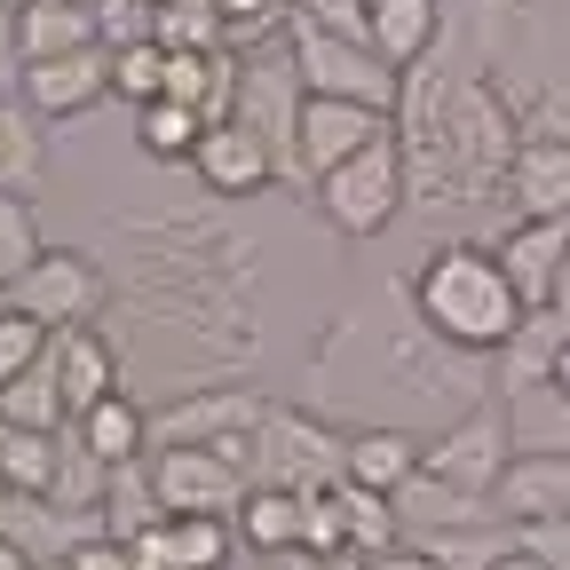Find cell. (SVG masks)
Instances as JSON below:
<instances>
[{"instance_id":"cell-1","label":"cell","mask_w":570,"mask_h":570,"mask_svg":"<svg viewBox=\"0 0 570 570\" xmlns=\"http://www.w3.org/2000/svg\"><path fill=\"white\" fill-rule=\"evenodd\" d=\"M412 317H420L428 341H444L460 356H499V348L523 333L531 309H523L515 277L499 269L491 246L452 238V246H436V254L412 269Z\"/></svg>"},{"instance_id":"cell-2","label":"cell","mask_w":570,"mask_h":570,"mask_svg":"<svg viewBox=\"0 0 570 570\" xmlns=\"http://www.w3.org/2000/svg\"><path fill=\"white\" fill-rule=\"evenodd\" d=\"M254 483L277 491H341L348 483V436L309 404H269L254 428Z\"/></svg>"},{"instance_id":"cell-3","label":"cell","mask_w":570,"mask_h":570,"mask_svg":"<svg viewBox=\"0 0 570 570\" xmlns=\"http://www.w3.org/2000/svg\"><path fill=\"white\" fill-rule=\"evenodd\" d=\"M309 198H317V214H325V230H341V238H381L396 214H404V198H412V159H404V142L389 135V142H373V151L341 159Z\"/></svg>"},{"instance_id":"cell-4","label":"cell","mask_w":570,"mask_h":570,"mask_svg":"<svg viewBox=\"0 0 570 570\" xmlns=\"http://www.w3.org/2000/svg\"><path fill=\"white\" fill-rule=\"evenodd\" d=\"M285 32H294V63H302L309 96H348V104H373V111L404 104V71L373 40H341V32H317V24H285Z\"/></svg>"},{"instance_id":"cell-5","label":"cell","mask_w":570,"mask_h":570,"mask_svg":"<svg viewBox=\"0 0 570 570\" xmlns=\"http://www.w3.org/2000/svg\"><path fill=\"white\" fill-rule=\"evenodd\" d=\"M9 302L24 317H40L48 333H71V325H96L111 309V269L80 246H48L17 285H9Z\"/></svg>"},{"instance_id":"cell-6","label":"cell","mask_w":570,"mask_h":570,"mask_svg":"<svg viewBox=\"0 0 570 570\" xmlns=\"http://www.w3.org/2000/svg\"><path fill=\"white\" fill-rule=\"evenodd\" d=\"M269 396L254 389H190L183 404L151 412V452L159 444H206V452H230L246 475H254V428H262Z\"/></svg>"},{"instance_id":"cell-7","label":"cell","mask_w":570,"mask_h":570,"mask_svg":"<svg viewBox=\"0 0 570 570\" xmlns=\"http://www.w3.org/2000/svg\"><path fill=\"white\" fill-rule=\"evenodd\" d=\"M396 135V111H373V104H348V96H302V127H294V183L317 190L341 159L373 151V142Z\"/></svg>"},{"instance_id":"cell-8","label":"cell","mask_w":570,"mask_h":570,"mask_svg":"<svg viewBox=\"0 0 570 570\" xmlns=\"http://www.w3.org/2000/svg\"><path fill=\"white\" fill-rule=\"evenodd\" d=\"M523 444H515V420H508V404H468L452 428H444V436L436 444H428V475H444V483H460V491H483L491 499V483L499 475H508V460H515Z\"/></svg>"},{"instance_id":"cell-9","label":"cell","mask_w":570,"mask_h":570,"mask_svg":"<svg viewBox=\"0 0 570 570\" xmlns=\"http://www.w3.org/2000/svg\"><path fill=\"white\" fill-rule=\"evenodd\" d=\"M151 491L167 515H238V499L254 491V475L230 452H206V444H159L151 452Z\"/></svg>"},{"instance_id":"cell-10","label":"cell","mask_w":570,"mask_h":570,"mask_svg":"<svg viewBox=\"0 0 570 570\" xmlns=\"http://www.w3.org/2000/svg\"><path fill=\"white\" fill-rule=\"evenodd\" d=\"M302 63H294V48H254L246 63H238V111L230 119H246L269 151H277V167H285V183H294V127H302Z\"/></svg>"},{"instance_id":"cell-11","label":"cell","mask_w":570,"mask_h":570,"mask_svg":"<svg viewBox=\"0 0 570 570\" xmlns=\"http://www.w3.org/2000/svg\"><path fill=\"white\" fill-rule=\"evenodd\" d=\"M17 96H24V104H32V111H40L48 127H63V119H80V111L111 104V48L96 40V48H71V56L24 63Z\"/></svg>"},{"instance_id":"cell-12","label":"cell","mask_w":570,"mask_h":570,"mask_svg":"<svg viewBox=\"0 0 570 570\" xmlns=\"http://www.w3.org/2000/svg\"><path fill=\"white\" fill-rule=\"evenodd\" d=\"M0 539H17L40 562H71L80 547H96L111 531H104V515H80V508H63L48 491H0Z\"/></svg>"},{"instance_id":"cell-13","label":"cell","mask_w":570,"mask_h":570,"mask_svg":"<svg viewBox=\"0 0 570 570\" xmlns=\"http://www.w3.org/2000/svg\"><path fill=\"white\" fill-rule=\"evenodd\" d=\"M190 175L206 183V198H262L285 167H277V151L246 119H214L206 142H198V159H190Z\"/></svg>"},{"instance_id":"cell-14","label":"cell","mask_w":570,"mask_h":570,"mask_svg":"<svg viewBox=\"0 0 570 570\" xmlns=\"http://www.w3.org/2000/svg\"><path fill=\"white\" fill-rule=\"evenodd\" d=\"M499 190H508L515 223H570V135H523Z\"/></svg>"},{"instance_id":"cell-15","label":"cell","mask_w":570,"mask_h":570,"mask_svg":"<svg viewBox=\"0 0 570 570\" xmlns=\"http://www.w3.org/2000/svg\"><path fill=\"white\" fill-rule=\"evenodd\" d=\"M151 570H230L238 562V523L230 515H159L142 539H127Z\"/></svg>"},{"instance_id":"cell-16","label":"cell","mask_w":570,"mask_h":570,"mask_svg":"<svg viewBox=\"0 0 570 570\" xmlns=\"http://www.w3.org/2000/svg\"><path fill=\"white\" fill-rule=\"evenodd\" d=\"M396 515H404V539H460V531H483V523H499V508L483 491H460V483H444V475H404V491H396Z\"/></svg>"},{"instance_id":"cell-17","label":"cell","mask_w":570,"mask_h":570,"mask_svg":"<svg viewBox=\"0 0 570 570\" xmlns=\"http://www.w3.org/2000/svg\"><path fill=\"white\" fill-rule=\"evenodd\" d=\"M499 523H554L570 515V452H515L508 475L491 483Z\"/></svg>"},{"instance_id":"cell-18","label":"cell","mask_w":570,"mask_h":570,"mask_svg":"<svg viewBox=\"0 0 570 570\" xmlns=\"http://www.w3.org/2000/svg\"><path fill=\"white\" fill-rule=\"evenodd\" d=\"M238 547L246 554H269V562H285V554H302V539H309V491H277V483H254L246 499H238Z\"/></svg>"},{"instance_id":"cell-19","label":"cell","mask_w":570,"mask_h":570,"mask_svg":"<svg viewBox=\"0 0 570 570\" xmlns=\"http://www.w3.org/2000/svg\"><path fill=\"white\" fill-rule=\"evenodd\" d=\"M491 254H499V269L515 277L523 309H547V302H554V277H562V262H570V223H515Z\"/></svg>"},{"instance_id":"cell-20","label":"cell","mask_w":570,"mask_h":570,"mask_svg":"<svg viewBox=\"0 0 570 570\" xmlns=\"http://www.w3.org/2000/svg\"><path fill=\"white\" fill-rule=\"evenodd\" d=\"M56 381H63L71 420H80L88 404H104V396H119V348H111V333H104V325L56 333Z\"/></svg>"},{"instance_id":"cell-21","label":"cell","mask_w":570,"mask_h":570,"mask_svg":"<svg viewBox=\"0 0 570 570\" xmlns=\"http://www.w3.org/2000/svg\"><path fill=\"white\" fill-rule=\"evenodd\" d=\"M365 24L396 71H420L444 40V0H365Z\"/></svg>"},{"instance_id":"cell-22","label":"cell","mask_w":570,"mask_h":570,"mask_svg":"<svg viewBox=\"0 0 570 570\" xmlns=\"http://www.w3.org/2000/svg\"><path fill=\"white\" fill-rule=\"evenodd\" d=\"M96 40H104L96 0H24V9H17V56H24V63L71 56V48H96Z\"/></svg>"},{"instance_id":"cell-23","label":"cell","mask_w":570,"mask_h":570,"mask_svg":"<svg viewBox=\"0 0 570 570\" xmlns=\"http://www.w3.org/2000/svg\"><path fill=\"white\" fill-rule=\"evenodd\" d=\"M71 428H80V444H88L104 468H135V460H151V412H142L135 396H104V404H88Z\"/></svg>"},{"instance_id":"cell-24","label":"cell","mask_w":570,"mask_h":570,"mask_svg":"<svg viewBox=\"0 0 570 570\" xmlns=\"http://www.w3.org/2000/svg\"><path fill=\"white\" fill-rule=\"evenodd\" d=\"M428 444L412 436V428H356L348 436V483H365V491H404V475H420Z\"/></svg>"},{"instance_id":"cell-25","label":"cell","mask_w":570,"mask_h":570,"mask_svg":"<svg viewBox=\"0 0 570 570\" xmlns=\"http://www.w3.org/2000/svg\"><path fill=\"white\" fill-rule=\"evenodd\" d=\"M206 127H214L206 111L159 96V104H142V111H135V151L151 159V167H190V159H198V142H206Z\"/></svg>"},{"instance_id":"cell-26","label":"cell","mask_w":570,"mask_h":570,"mask_svg":"<svg viewBox=\"0 0 570 570\" xmlns=\"http://www.w3.org/2000/svg\"><path fill=\"white\" fill-rule=\"evenodd\" d=\"M40 111L24 96H0V190H24L40 198V175H48V142H40Z\"/></svg>"},{"instance_id":"cell-27","label":"cell","mask_w":570,"mask_h":570,"mask_svg":"<svg viewBox=\"0 0 570 570\" xmlns=\"http://www.w3.org/2000/svg\"><path fill=\"white\" fill-rule=\"evenodd\" d=\"M63 475V428H9L0 420V483L9 491H56Z\"/></svg>"},{"instance_id":"cell-28","label":"cell","mask_w":570,"mask_h":570,"mask_svg":"<svg viewBox=\"0 0 570 570\" xmlns=\"http://www.w3.org/2000/svg\"><path fill=\"white\" fill-rule=\"evenodd\" d=\"M0 420L9 428H48V436L71 428V404H63V381H56V341H48V356L32 373H17L9 389H0Z\"/></svg>"},{"instance_id":"cell-29","label":"cell","mask_w":570,"mask_h":570,"mask_svg":"<svg viewBox=\"0 0 570 570\" xmlns=\"http://www.w3.org/2000/svg\"><path fill=\"white\" fill-rule=\"evenodd\" d=\"M333 499H341V539H348V554H389V547L404 539V515H396V499H389V491L341 483Z\"/></svg>"},{"instance_id":"cell-30","label":"cell","mask_w":570,"mask_h":570,"mask_svg":"<svg viewBox=\"0 0 570 570\" xmlns=\"http://www.w3.org/2000/svg\"><path fill=\"white\" fill-rule=\"evenodd\" d=\"M40 254H48V238H40V198L0 190V302H9V285H17Z\"/></svg>"},{"instance_id":"cell-31","label":"cell","mask_w":570,"mask_h":570,"mask_svg":"<svg viewBox=\"0 0 570 570\" xmlns=\"http://www.w3.org/2000/svg\"><path fill=\"white\" fill-rule=\"evenodd\" d=\"M111 96L119 104H159L167 96V48L159 40H127V48H111Z\"/></svg>"},{"instance_id":"cell-32","label":"cell","mask_w":570,"mask_h":570,"mask_svg":"<svg viewBox=\"0 0 570 570\" xmlns=\"http://www.w3.org/2000/svg\"><path fill=\"white\" fill-rule=\"evenodd\" d=\"M48 341H56V333H48L40 317H24L17 302H0V389H9L17 373H32V365H40Z\"/></svg>"},{"instance_id":"cell-33","label":"cell","mask_w":570,"mask_h":570,"mask_svg":"<svg viewBox=\"0 0 570 570\" xmlns=\"http://www.w3.org/2000/svg\"><path fill=\"white\" fill-rule=\"evenodd\" d=\"M294 24H317V32H341V40H373L365 24V0H285Z\"/></svg>"},{"instance_id":"cell-34","label":"cell","mask_w":570,"mask_h":570,"mask_svg":"<svg viewBox=\"0 0 570 570\" xmlns=\"http://www.w3.org/2000/svg\"><path fill=\"white\" fill-rule=\"evenodd\" d=\"M515 547H523L539 570H570V515H554V523H515Z\"/></svg>"},{"instance_id":"cell-35","label":"cell","mask_w":570,"mask_h":570,"mask_svg":"<svg viewBox=\"0 0 570 570\" xmlns=\"http://www.w3.org/2000/svg\"><path fill=\"white\" fill-rule=\"evenodd\" d=\"M302 554H317V562L348 554V539H341V499H333V491H309V539H302Z\"/></svg>"},{"instance_id":"cell-36","label":"cell","mask_w":570,"mask_h":570,"mask_svg":"<svg viewBox=\"0 0 570 570\" xmlns=\"http://www.w3.org/2000/svg\"><path fill=\"white\" fill-rule=\"evenodd\" d=\"M63 570H151V562H142L127 539H96V547H80V554H71Z\"/></svg>"},{"instance_id":"cell-37","label":"cell","mask_w":570,"mask_h":570,"mask_svg":"<svg viewBox=\"0 0 570 570\" xmlns=\"http://www.w3.org/2000/svg\"><path fill=\"white\" fill-rule=\"evenodd\" d=\"M373 570H444V554L428 547V539H396L389 554H373Z\"/></svg>"},{"instance_id":"cell-38","label":"cell","mask_w":570,"mask_h":570,"mask_svg":"<svg viewBox=\"0 0 570 570\" xmlns=\"http://www.w3.org/2000/svg\"><path fill=\"white\" fill-rule=\"evenodd\" d=\"M0 570H48V562H40V554H24L17 539H0Z\"/></svg>"},{"instance_id":"cell-39","label":"cell","mask_w":570,"mask_h":570,"mask_svg":"<svg viewBox=\"0 0 570 570\" xmlns=\"http://www.w3.org/2000/svg\"><path fill=\"white\" fill-rule=\"evenodd\" d=\"M547 309H562V317H570V262H562V277H554V302H547Z\"/></svg>"},{"instance_id":"cell-40","label":"cell","mask_w":570,"mask_h":570,"mask_svg":"<svg viewBox=\"0 0 570 570\" xmlns=\"http://www.w3.org/2000/svg\"><path fill=\"white\" fill-rule=\"evenodd\" d=\"M325 570H373V554H333Z\"/></svg>"},{"instance_id":"cell-41","label":"cell","mask_w":570,"mask_h":570,"mask_svg":"<svg viewBox=\"0 0 570 570\" xmlns=\"http://www.w3.org/2000/svg\"><path fill=\"white\" fill-rule=\"evenodd\" d=\"M277 570H325V562H317V554H285Z\"/></svg>"},{"instance_id":"cell-42","label":"cell","mask_w":570,"mask_h":570,"mask_svg":"<svg viewBox=\"0 0 570 570\" xmlns=\"http://www.w3.org/2000/svg\"><path fill=\"white\" fill-rule=\"evenodd\" d=\"M0 9H9V17H17V9H24V0H0Z\"/></svg>"},{"instance_id":"cell-43","label":"cell","mask_w":570,"mask_h":570,"mask_svg":"<svg viewBox=\"0 0 570 570\" xmlns=\"http://www.w3.org/2000/svg\"><path fill=\"white\" fill-rule=\"evenodd\" d=\"M151 9H167V0H151Z\"/></svg>"},{"instance_id":"cell-44","label":"cell","mask_w":570,"mask_h":570,"mask_svg":"<svg viewBox=\"0 0 570 570\" xmlns=\"http://www.w3.org/2000/svg\"><path fill=\"white\" fill-rule=\"evenodd\" d=\"M0 491H9V483H0Z\"/></svg>"}]
</instances>
